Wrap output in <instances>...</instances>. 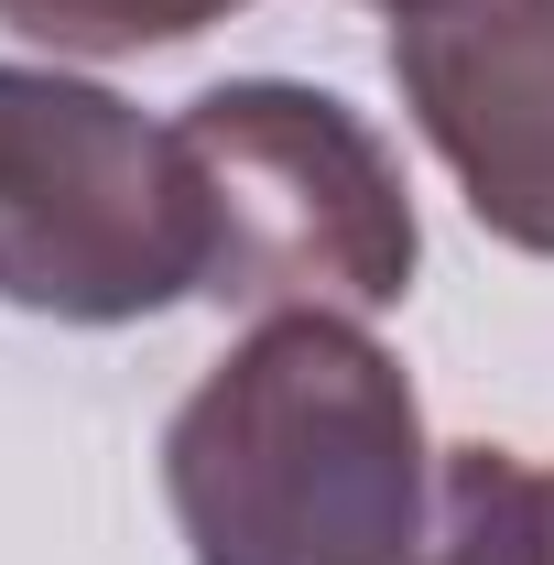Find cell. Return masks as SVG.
I'll list each match as a JSON object with an SVG mask.
<instances>
[{"mask_svg":"<svg viewBox=\"0 0 554 565\" xmlns=\"http://www.w3.org/2000/svg\"><path fill=\"white\" fill-rule=\"evenodd\" d=\"M228 11L239 0H0V33L55 44V55H152V44H185Z\"/></svg>","mask_w":554,"mask_h":565,"instance_id":"obj_6","label":"cell"},{"mask_svg":"<svg viewBox=\"0 0 554 565\" xmlns=\"http://www.w3.org/2000/svg\"><path fill=\"white\" fill-rule=\"evenodd\" d=\"M207 305V185L174 120L66 66H0V305L141 327Z\"/></svg>","mask_w":554,"mask_h":565,"instance_id":"obj_3","label":"cell"},{"mask_svg":"<svg viewBox=\"0 0 554 565\" xmlns=\"http://www.w3.org/2000/svg\"><path fill=\"white\" fill-rule=\"evenodd\" d=\"M207 185V305L239 316H381L414 294L424 228L392 141L338 87L228 76L174 109Z\"/></svg>","mask_w":554,"mask_h":565,"instance_id":"obj_2","label":"cell"},{"mask_svg":"<svg viewBox=\"0 0 554 565\" xmlns=\"http://www.w3.org/2000/svg\"><path fill=\"white\" fill-rule=\"evenodd\" d=\"M392 76L489 239L554 262V0H414Z\"/></svg>","mask_w":554,"mask_h":565,"instance_id":"obj_4","label":"cell"},{"mask_svg":"<svg viewBox=\"0 0 554 565\" xmlns=\"http://www.w3.org/2000/svg\"><path fill=\"white\" fill-rule=\"evenodd\" d=\"M424 565H554V468L522 446H446Z\"/></svg>","mask_w":554,"mask_h":565,"instance_id":"obj_5","label":"cell"},{"mask_svg":"<svg viewBox=\"0 0 554 565\" xmlns=\"http://www.w3.org/2000/svg\"><path fill=\"white\" fill-rule=\"evenodd\" d=\"M381 11H414V0H381Z\"/></svg>","mask_w":554,"mask_h":565,"instance_id":"obj_7","label":"cell"},{"mask_svg":"<svg viewBox=\"0 0 554 565\" xmlns=\"http://www.w3.org/2000/svg\"><path fill=\"white\" fill-rule=\"evenodd\" d=\"M163 500L196 565H424L435 446L359 316H262L163 424Z\"/></svg>","mask_w":554,"mask_h":565,"instance_id":"obj_1","label":"cell"}]
</instances>
